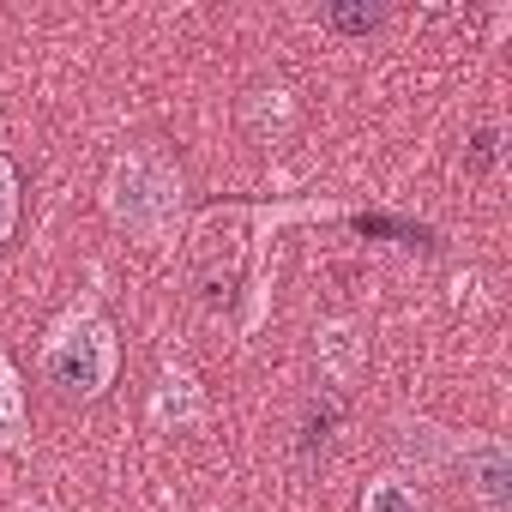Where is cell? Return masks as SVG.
<instances>
[{"label": "cell", "mask_w": 512, "mask_h": 512, "mask_svg": "<svg viewBox=\"0 0 512 512\" xmlns=\"http://www.w3.org/2000/svg\"><path fill=\"white\" fill-rule=\"evenodd\" d=\"M103 205H109V217H115L133 241H169V235L181 229V205H187L181 163H175L163 145H127V151L109 163Z\"/></svg>", "instance_id": "6da1fadb"}, {"label": "cell", "mask_w": 512, "mask_h": 512, "mask_svg": "<svg viewBox=\"0 0 512 512\" xmlns=\"http://www.w3.org/2000/svg\"><path fill=\"white\" fill-rule=\"evenodd\" d=\"M121 374V338L103 320L97 296H79L61 308V320L43 338V380L61 398H103Z\"/></svg>", "instance_id": "7a4b0ae2"}, {"label": "cell", "mask_w": 512, "mask_h": 512, "mask_svg": "<svg viewBox=\"0 0 512 512\" xmlns=\"http://www.w3.org/2000/svg\"><path fill=\"white\" fill-rule=\"evenodd\" d=\"M458 464H464V476H470V488L482 494L488 512H512V452H506L500 434H464Z\"/></svg>", "instance_id": "3957f363"}, {"label": "cell", "mask_w": 512, "mask_h": 512, "mask_svg": "<svg viewBox=\"0 0 512 512\" xmlns=\"http://www.w3.org/2000/svg\"><path fill=\"white\" fill-rule=\"evenodd\" d=\"M31 434V410H25V380L13 368V356L0 350V452H19Z\"/></svg>", "instance_id": "277c9868"}, {"label": "cell", "mask_w": 512, "mask_h": 512, "mask_svg": "<svg viewBox=\"0 0 512 512\" xmlns=\"http://www.w3.org/2000/svg\"><path fill=\"white\" fill-rule=\"evenodd\" d=\"M362 512H428V500L410 488V476H380V482H368Z\"/></svg>", "instance_id": "5b68a950"}, {"label": "cell", "mask_w": 512, "mask_h": 512, "mask_svg": "<svg viewBox=\"0 0 512 512\" xmlns=\"http://www.w3.org/2000/svg\"><path fill=\"white\" fill-rule=\"evenodd\" d=\"M13 223H19V169L0 157V241L13 235Z\"/></svg>", "instance_id": "8992f818"}]
</instances>
